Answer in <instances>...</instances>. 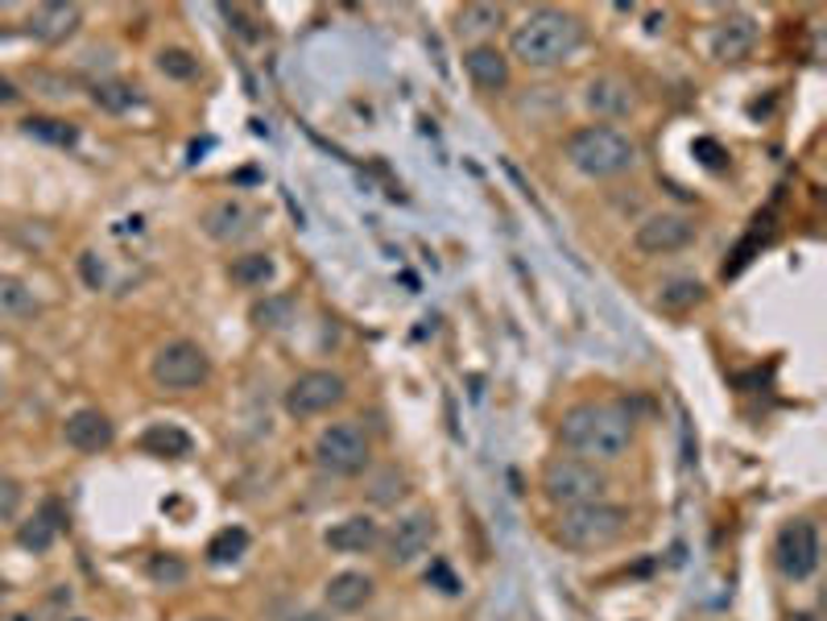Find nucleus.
Segmentation results:
<instances>
[{"mask_svg": "<svg viewBox=\"0 0 827 621\" xmlns=\"http://www.w3.org/2000/svg\"><path fill=\"white\" fill-rule=\"evenodd\" d=\"M559 440H563L567 452H575L580 460H621L625 452L633 447V422L621 406H609V402H584L575 410H567L563 422H559Z\"/></svg>", "mask_w": 827, "mask_h": 621, "instance_id": "f257e3e1", "label": "nucleus"}, {"mask_svg": "<svg viewBox=\"0 0 827 621\" xmlns=\"http://www.w3.org/2000/svg\"><path fill=\"white\" fill-rule=\"evenodd\" d=\"M584 46V25L559 9H538L509 34V54L525 67H559Z\"/></svg>", "mask_w": 827, "mask_h": 621, "instance_id": "f03ea898", "label": "nucleus"}, {"mask_svg": "<svg viewBox=\"0 0 827 621\" xmlns=\"http://www.w3.org/2000/svg\"><path fill=\"white\" fill-rule=\"evenodd\" d=\"M629 531V510L612 506V502H588V506H571L555 522V543H563L567 552H605L621 534Z\"/></svg>", "mask_w": 827, "mask_h": 621, "instance_id": "7ed1b4c3", "label": "nucleus"}, {"mask_svg": "<svg viewBox=\"0 0 827 621\" xmlns=\"http://www.w3.org/2000/svg\"><path fill=\"white\" fill-rule=\"evenodd\" d=\"M563 150L567 162L588 178H616L637 162V145L629 141V134L609 129V125H588V129L571 134Z\"/></svg>", "mask_w": 827, "mask_h": 621, "instance_id": "20e7f679", "label": "nucleus"}, {"mask_svg": "<svg viewBox=\"0 0 827 621\" xmlns=\"http://www.w3.org/2000/svg\"><path fill=\"white\" fill-rule=\"evenodd\" d=\"M543 493L550 506L571 510V506H588L605 497V472L588 460H575V456H559L543 468Z\"/></svg>", "mask_w": 827, "mask_h": 621, "instance_id": "39448f33", "label": "nucleus"}, {"mask_svg": "<svg viewBox=\"0 0 827 621\" xmlns=\"http://www.w3.org/2000/svg\"><path fill=\"white\" fill-rule=\"evenodd\" d=\"M150 378L162 385V390H175V394H187V390H199L203 381L212 378V360L207 353L199 348L195 340H170L162 344L150 360Z\"/></svg>", "mask_w": 827, "mask_h": 621, "instance_id": "423d86ee", "label": "nucleus"}, {"mask_svg": "<svg viewBox=\"0 0 827 621\" xmlns=\"http://www.w3.org/2000/svg\"><path fill=\"white\" fill-rule=\"evenodd\" d=\"M315 460L327 472H340V477H352V472H365L369 465V440L356 422H331L323 435L315 440Z\"/></svg>", "mask_w": 827, "mask_h": 621, "instance_id": "0eeeda50", "label": "nucleus"}, {"mask_svg": "<svg viewBox=\"0 0 827 621\" xmlns=\"http://www.w3.org/2000/svg\"><path fill=\"white\" fill-rule=\"evenodd\" d=\"M344 394H348V385H344L340 373L310 369V373L290 381V390H285V410H290L294 419H315V415H327L331 406H340Z\"/></svg>", "mask_w": 827, "mask_h": 621, "instance_id": "6e6552de", "label": "nucleus"}, {"mask_svg": "<svg viewBox=\"0 0 827 621\" xmlns=\"http://www.w3.org/2000/svg\"><path fill=\"white\" fill-rule=\"evenodd\" d=\"M774 559H778L786 580L815 576V568H819V531H815V522L811 518L786 522L778 531V543H774Z\"/></svg>", "mask_w": 827, "mask_h": 621, "instance_id": "1a4fd4ad", "label": "nucleus"}, {"mask_svg": "<svg viewBox=\"0 0 827 621\" xmlns=\"http://www.w3.org/2000/svg\"><path fill=\"white\" fill-rule=\"evenodd\" d=\"M633 241H637L641 253H675V249L696 241V224L687 216H678V212H658V216L637 224Z\"/></svg>", "mask_w": 827, "mask_h": 621, "instance_id": "9d476101", "label": "nucleus"}, {"mask_svg": "<svg viewBox=\"0 0 827 621\" xmlns=\"http://www.w3.org/2000/svg\"><path fill=\"white\" fill-rule=\"evenodd\" d=\"M712 59L716 63H740L753 46H758V22L749 13H728L724 22L712 29Z\"/></svg>", "mask_w": 827, "mask_h": 621, "instance_id": "9b49d317", "label": "nucleus"}, {"mask_svg": "<svg viewBox=\"0 0 827 621\" xmlns=\"http://www.w3.org/2000/svg\"><path fill=\"white\" fill-rule=\"evenodd\" d=\"M431 538H435V518H431V514L418 510L410 514V518H402L390 531V563H397V568L413 563L418 555H427Z\"/></svg>", "mask_w": 827, "mask_h": 621, "instance_id": "f8f14e48", "label": "nucleus"}, {"mask_svg": "<svg viewBox=\"0 0 827 621\" xmlns=\"http://www.w3.org/2000/svg\"><path fill=\"white\" fill-rule=\"evenodd\" d=\"M63 440L75 452H104V447L112 444V422L109 415H100V410H91V406H84V410H75V415H66L63 422Z\"/></svg>", "mask_w": 827, "mask_h": 621, "instance_id": "ddd939ff", "label": "nucleus"}, {"mask_svg": "<svg viewBox=\"0 0 827 621\" xmlns=\"http://www.w3.org/2000/svg\"><path fill=\"white\" fill-rule=\"evenodd\" d=\"M203 232H207L212 241H224V244L244 241V237L253 232V212L240 200H219L203 212Z\"/></svg>", "mask_w": 827, "mask_h": 621, "instance_id": "4468645a", "label": "nucleus"}, {"mask_svg": "<svg viewBox=\"0 0 827 621\" xmlns=\"http://www.w3.org/2000/svg\"><path fill=\"white\" fill-rule=\"evenodd\" d=\"M84 22V13H79V4H63V0H54V4H38L34 13H29V34L38 38V42H66L75 29Z\"/></svg>", "mask_w": 827, "mask_h": 621, "instance_id": "2eb2a0df", "label": "nucleus"}, {"mask_svg": "<svg viewBox=\"0 0 827 621\" xmlns=\"http://www.w3.org/2000/svg\"><path fill=\"white\" fill-rule=\"evenodd\" d=\"M381 543V527L372 522L369 514H352L344 522H335L327 531V547L331 552H344V555H365Z\"/></svg>", "mask_w": 827, "mask_h": 621, "instance_id": "dca6fc26", "label": "nucleus"}, {"mask_svg": "<svg viewBox=\"0 0 827 621\" xmlns=\"http://www.w3.org/2000/svg\"><path fill=\"white\" fill-rule=\"evenodd\" d=\"M584 100L596 116H629L633 112V88L621 75H596L584 91Z\"/></svg>", "mask_w": 827, "mask_h": 621, "instance_id": "f3484780", "label": "nucleus"}, {"mask_svg": "<svg viewBox=\"0 0 827 621\" xmlns=\"http://www.w3.org/2000/svg\"><path fill=\"white\" fill-rule=\"evenodd\" d=\"M463 67H468V75H472V84L480 91H501L509 84V59L497 46H472L463 54Z\"/></svg>", "mask_w": 827, "mask_h": 621, "instance_id": "a211bd4d", "label": "nucleus"}, {"mask_svg": "<svg viewBox=\"0 0 827 621\" xmlns=\"http://www.w3.org/2000/svg\"><path fill=\"white\" fill-rule=\"evenodd\" d=\"M63 522H66L63 506H59V502H46L42 510L34 514L22 531H17V543H22L25 552H50L54 538L63 534Z\"/></svg>", "mask_w": 827, "mask_h": 621, "instance_id": "6ab92c4d", "label": "nucleus"}, {"mask_svg": "<svg viewBox=\"0 0 827 621\" xmlns=\"http://www.w3.org/2000/svg\"><path fill=\"white\" fill-rule=\"evenodd\" d=\"M372 597V580L365 572H340V576H331L327 584V605L335 609V613H356V609H365Z\"/></svg>", "mask_w": 827, "mask_h": 621, "instance_id": "aec40b11", "label": "nucleus"}, {"mask_svg": "<svg viewBox=\"0 0 827 621\" xmlns=\"http://www.w3.org/2000/svg\"><path fill=\"white\" fill-rule=\"evenodd\" d=\"M42 310L38 294L29 290V282L13 278V274H0V319L9 324H22V319H34Z\"/></svg>", "mask_w": 827, "mask_h": 621, "instance_id": "412c9836", "label": "nucleus"}, {"mask_svg": "<svg viewBox=\"0 0 827 621\" xmlns=\"http://www.w3.org/2000/svg\"><path fill=\"white\" fill-rule=\"evenodd\" d=\"M141 447L150 452V456H162V460H182V456H191V435L175 427V422H153L150 431L141 435Z\"/></svg>", "mask_w": 827, "mask_h": 621, "instance_id": "4be33fe9", "label": "nucleus"}, {"mask_svg": "<svg viewBox=\"0 0 827 621\" xmlns=\"http://www.w3.org/2000/svg\"><path fill=\"white\" fill-rule=\"evenodd\" d=\"M228 278L244 290L269 287V282H273V257H269V253H244V257H237V262L228 266Z\"/></svg>", "mask_w": 827, "mask_h": 621, "instance_id": "5701e85b", "label": "nucleus"}, {"mask_svg": "<svg viewBox=\"0 0 827 621\" xmlns=\"http://www.w3.org/2000/svg\"><path fill=\"white\" fill-rule=\"evenodd\" d=\"M244 552H249V531H240V527H224V531L207 543V563L228 568V563H237Z\"/></svg>", "mask_w": 827, "mask_h": 621, "instance_id": "b1692460", "label": "nucleus"}, {"mask_svg": "<svg viewBox=\"0 0 827 621\" xmlns=\"http://www.w3.org/2000/svg\"><path fill=\"white\" fill-rule=\"evenodd\" d=\"M25 134L38 137V141H50V145H75L79 141V129L71 121H54V116H29L25 121Z\"/></svg>", "mask_w": 827, "mask_h": 621, "instance_id": "393cba45", "label": "nucleus"}, {"mask_svg": "<svg viewBox=\"0 0 827 621\" xmlns=\"http://www.w3.org/2000/svg\"><path fill=\"white\" fill-rule=\"evenodd\" d=\"M505 22L501 4H463L459 9V34H488Z\"/></svg>", "mask_w": 827, "mask_h": 621, "instance_id": "a878e982", "label": "nucleus"}, {"mask_svg": "<svg viewBox=\"0 0 827 621\" xmlns=\"http://www.w3.org/2000/svg\"><path fill=\"white\" fill-rule=\"evenodd\" d=\"M157 71H162L166 79L187 84V79H195L199 75V59L191 54V50H182V46H170V50H162V54H157Z\"/></svg>", "mask_w": 827, "mask_h": 621, "instance_id": "bb28decb", "label": "nucleus"}, {"mask_svg": "<svg viewBox=\"0 0 827 621\" xmlns=\"http://www.w3.org/2000/svg\"><path fill=\"white\" fill-rule=\"evenodd\" d=\"M658 303L666 310L696 307V303H703V282H696V278H675V282H666V290L658 294Z\"/></svg>", "mask_w": 827, "mask_h": 621, "instance_id": "cd10ccee", "label": "nucleus"}, {"mask_svg": "<svg viewBox=\"0 0 827 621\" xmlns=\"http://www.w3.org/2000/svg\"><path fill=\"white\" fill-rule=\"evenodd\" d=\"M91 100L109 112H129L141 104L137 88H129V84H96V88H91Z\"/></svg>", "mask_w": 827, "mask_h": 621, "instance_id": "c85d7f7f", "label": "nucleus"}, {"mask_svg": "<svg viewBox=\"0 0 827 621\" xmlns=\"http://www.w3.org/2000/svg\"><path fill=\"white\" fill-rule=\"evenodd\" d=\"M150 580L153 584H162V588H175L187 580V563L178 559V555H153L150 559Z\"/></svg>", "mask_w": 827, "mask_h": 621, "instance_id": "c756f323", "label": "nucleus"}, {"mask_svg": "<svg viewBox=\"0 0 827 621\" xmlns=\"http://www.w3.org/2000/svg\"><path fill=\"white\" fill-rule=\"evenodd\" d=\"M290 299H269V303H262V307H253V324L257 328H282L285 319H290Z\"/></svg>", "mask_w": 827, "mask_h": 621, "instance_id": "7c9ffc66", "label": "nucleus"}, {"mask_svg": "<svg viewBox=\"0 0 827 621\" xmlns=\"http://www.w3.org/2000/svg\"><path fill=\"white\" fill-rule=\"evenodd\" d=\"M17 510H22V485L9 472H0V522H9Z\"/></svg>", "mask_w": 827, "mask_h": 621, "instance_id": "2f4dec72", "label": "nucleus"}, {"mask_svg": "<svg viewBox=\"0 0 827 621\" xmlns=\"http://www.w3.org/2000/svg\"><path fill=\"white\" fill-rule=\"evenodd\" d=\"M79 266H84V278H88L91 290L109 287V278H104V266H100V257H96V253H84V262H79Z\"/></svg>", "mask_w": 827, "mask_h": 621, "instance_id": "473e14b6", "label": "nucleus"}, {"mask_svg": "<svg viewBox=\"0 0 827 621\" xmlns=\"http://www.w3.org/2000/svg\"><path fill=\"white\" fill-rule=\"evenodd\" d=\"M427 580H435L443 593H459V580L451 576V568H447V563H435V568H431V576H427Z\"/></svg>", "mask_w": 827, "mask_h": 621, "instance_id": "72a5a7b5", "label": "nucleus"}, {"mask_svg": "<svg viewBox=\"0 0 827 621\" xmlns=\"http://www.w3.org/2000/svg\"><path fill=\"white\" fill-rule=\"evenodd\" d=\"M696 154H703V166H712V170H716L720 157H724L716 145H712V141H696Z\"/></svg>", "mask_w": 827, "mask_h": 621, "instance_id": "f704fd0d", "label": "nucleus"}, {"mask_svg": "<svg viewBox=\"0 0 827 621\" xmlns=\"http://www.w3.org/2000/svg\"><path fill=\"white\" fill-rule=\"evenodd\" d=\"M17 96H22V91L13 88V84H9V79H0V104H13V100H17Z\"/></svg>", "mask_w": 827, "mask_h": 621, "instance_id": "c9c22d12", "label": "nucleus"}, {"mask_svg": "<svg viewBox=\"0 0 827 621\" xmlns=\"http://www.w3.org/2000/svg\"><path fill=\"white\" fill-rule=\"evenodd\" d=\"M0 621H38L34 613H9V618H0Z\"/></svg>", "mask_w": 827, "mask_h": 621, "instance_id": "e433bc0d", "label": "nucleus"}, {"mask_svg": "<svg viewBox=\"0 0 827 621\" xmlns=\"http://www.w3.org/2000/svg\"><path fill=\"white\" fill-rule=\"evenodd\" d=\"M290 621H323V618H319V613H294Z\"/></svg>", "mask_w": 827, "mask_h": 621, "instance_id": "4c0bfd02", "label": "nucleus"}, {"mask_svg": "<svg viewBox=\"0 0 827 621\" xmlns=\"http://www.w3.org/2000/svg\"><path fill=\"white\" fill-rule=\"evenodd\" d=\"M195 621H224V618H195Z\"/></svg>", "mask_w": 827, "mask_h": 621, "instance_id": "58836bf2", "label": "nucleus"}]
</instances>
